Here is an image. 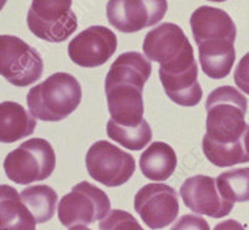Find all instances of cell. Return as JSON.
Wrapping results in <instances>:
<instances>
[{
    "label": "cell",
    "instance_id": "17",
    "mask_svg": "<svg viewBox=\"0 0 249 230\" xmlns=\"http://www.w3.org/2000/svg\"><path fill=\"white\" fill-rule=\"evenodd\" d=\"M177 167V156L170 145L153 142L140 158V168L146 178L157 182L167 181Z\"/></svg>",
    "mask_w": 249,
    "mask_h": 230
},
{
    "label": "cell",
    "instance_id": "8",
    "mask_svg": "<svg viewBox=\"0 0 249 230\" xmlns=\"http://www.w3.org/2000/svg\"><path fill=\"white\" fill-rule=\"evenodd\" d=\"M44 71L43 57L24 40L0 35V76L12 85L25 87L36 82Z\"/></svg>",
    "mask_w": 249,
    "mask_h": 230
},
{
    "label": "cell",
    "instance_id": "22",
    "mask_svg": "<svg viewBox=\"0 0 249 230\" xmlns=\"http://www.w3.org/2000/svg\"><path fill=\"white\" fill-rule=\"evenodd\" d=\"M171 230H211L206 219L198 215L186 214L176 223Z\"/></svg>",
    "mask_w": 249,
    "mask_h": 230
},
{
    "label": "cell",
    "instance_id": "2",
    "mask_svg": "<svg viewBox=\"0 0 249 230\" xmlns=\"http://www.w3.org/2000/svg\"><path fill=\"white\" fill-rule=\"evenodd\" d=\"M206 136L202 139L204 156L217 167L248 163L244 136L248 101L232 86H221L208 95L206 102Z\"/></svg>",
    "mask_w": 249,
    "mask_h": 230
},
{
    "label": "cell",
    "instance_id": "15",
    "mask_svg": "<svg viewBox=\"0 0 249 230\" xmlns=\"http://www.w3.org/2000/svg\"><path fill=\"white\" fill-rule=\"evenodd\" d=\"M36 222L19 192L0 184V230H35Z\"/></svg>",
    "mask_w": 249,
    "mask_h": 230
},
{
    "label": "cell",
    "instance_id": "11",
    "mask_svg": "<svg viewBox=\"0 0 249 230\" xmlns=\"http://www.w3.org/2000/svg\"><path fill=\"white\" fill-rule=\"evenodd\" d=\"M167 0H108V23L124 34L155 26L167 13Z\"/></svg>",
    "mask_w": 249,
    "mask_h": 230
},
{
    "label": "cell",
    "instance_id": "25",
    "mask_svg": "<svg viewBox=\"0 0 249 230\" xmlns=\"http://www.w3.org/2000/svg\"><path fill=\"white\" fill-rule=\"evenodd\" d=\"M244 146H246L247 153L249 154V130H248V131H247L246 136H244Z\"/></svg>",
    "mask_w": 249,
    "mask_h": 230
},
{
    "label": "cell",
    "instance_id": "12",
    "mask_svg": "<svg viewBox=\"0 0 249 230\" xmlns=\"http://www.w3.org/2000/svg\"><path fill=\"white\" fill-rule=\"evenodd\" d=\"M135 211L150 229L168 227L178 215L177 192L175 188L160 183L143 185L135 196Z\"/></svg>",
    "mask_w": 249,
    "mask_h": 230
},
{
    "label": "cell",
    "instance_id": "19",
    "mask_svg": "<svg viewBox=\"0 0 249 230\" xmlns=\"http://www.w3.org/2000/svg\"><path fill=\"white\" fill-rule=\"evenodd\" d=\"M106 132L112 141L130 151H141L152 139V130L146 119L136 127H124L110 118L106 126Z\"/></svg>",
    "mask_w": 249,
    "mask_h": 230
},
{
    "label": "cell",
    "instance_id": "21",
    "mask_svg": "<svg viewBox=\"0 0 249 230\" xmlns=\"http://www.w3.org/2000/svg\"><path fill=\"white\" fill-rule=\"evenodd\" d=\"M99 230H144L128 212L113 209L99 224Z\"/></svg>",
    "mask_w": 249,
    "mask_h": 230
},
{
    "label": "cell",
    "instance_id": "16",
    "mask_svg": "<svg viewBox=\"0 0 249 230\" xmlns=\"http://www.w3.org/2000/svg\"><path fill=\"white\" fill-rule=\"evenodd\" d=\"M36 119L17 102L0 103V142L13 143L34 133Z\"/></svg>",
    "mask_w": 249,
    "mask_h": 230
},
{
    "label": "cell",
    "instance_id": "10",
    "mask_svg": "<svg viewBox=\"0 0 249 230\" xmlns=\"http://www.w3.org/2000/svg\"><path fill=\"white\" fill-rule=\"evenodd\" d=\"M86 168L92 179L106 187H120L136 171V161L107 141H97L86 153Z\"/></svg>",
    "mask_w": 249,
    "mask_h": 230
},
{
    "label": "cell",
    "instance_id": "14",
    "mask_svg": "<svg viewBox=\"0 0 249 230\" xmlns=\"http://www.w3.org/2000/svg\"><path fill=\"white\" fill-rule=\"evenodd\" d=\"M183 203L193 213L211 218H223L232 212L234 203L222 198L215 179L208 176H195L181 185Z\"/></svg>",
    "mask_w": 249,
    "mask_h": 230
},
{
    "label": "cell",
    "instance_id": "24",
    "mask_svg": "<svg viewBox=\"0 0 249 230\" xmlns=\"http://www.w3.org/2000/svg\"><path fill=\"white\" fill-rule=\"evenodd\" d=\"M214 230H246V229H244L243 225H242L239 222H237V220L228 219V220H224V222L215 225Z\"/></svg>",
    "mask_w": 249,
    "mask_h": 230
},
{
    "label": "cell",
    "instance_id": "26",
    "mask_svg": "<svg viewBox=\"0 0 249 230\" xmlns=\"http://www.w3.org/2000/svg\"><path fill=\"white\" fill-rule=\"evenodd\" d=\"M69 230H91V229H89V228L85 227V225H75V227H71Z\"/></svg>",
    "mask_w": 249,
    "mask_h": 230
},
{
    "label": "cell",
    "instance_id": "28",
    "mask_svg": "<svg viewBox=\"0 0 249 230\" xmlns=\"http://www.w3.org/2000/svg\"><path fill=\"white\" fill-rule=\"evenodd\" d=\"M210 1H214V3H223L226 0H210Z\"/></svg>",
    "mask_w": 249,
    "mask_h": 230
},
{
    "label": "cell",
    "instance_id": "1",
    "mask_svg": "<svg viewBox=\"0 0 249 230\" xmlns=\"http://www.w3.org/2000/svg\"><path fill=\"white\" fill-rule=\"evenodd\" d=\"M143 52L148 60L160 64V80L173 102L184 107L198 105L202 87L193 48L184 32L173 23H163L146 34Z\"/></svg>",
    "mask_w": 249,
    "mask_h": 230
},
{
    "label": "cell",
    "instance_id": "3",
    "mask_svg": "<svg viewBox=\"0 0 249 230\" xmlns=\"http://www.w3.org/2000/svg\"><path fill=\"white\" fill-rule=\"evenodd\" d=\"M151 74L150 61L139 51L124 52L113 61L105 80L113 122L124 127H136L143 122V87Z\"/></svg>",
    "mask_w": 249,
    "mask_h": 230
},
{
    "label": "cell",
    "instance_id": "6",
    "mask_svg": "<svg viewBox=\"0 0 249 230\" xmlns=\"http://www.w3.org/2000/svg\"><path fill=\"white\" fill-rule=\"evenodd\" d=\"M56 165L54 148L43 138H31L4 159L6 177L17 184H30L49 178Z\"/></svg>",
    "mask_w": 249,
    "mask_h": 230
},
{
    "label": "cell",
    "instance_id": "5",
    "mask_svg": "<svg viewBox=\"0 0 249 230\" xmlns=\"http://www.w3.org/2000/svg\"><path fill=\"white\" fill-rule=\"evenodd\" d=\"M81 97L82 90L76 77L66 72H56L30 88L26 102L35 118L59 122L79 107Z\"/></svg>",
    "mask_w": 249,
    "mask_h": 230
},
{
    "label": "cell",
    "instance_id": "7",
    "mask_svg": "<svg viewBox=\"0 0 249 230\" xmlns=\"http://www.w3.org/2000/svg\"><path fill=\"white\" fill-rule=\"evenodd\" d=\"M72 0H33L26 16L29 30L49 43H62L76 32Z\"/></svg>",
    "mask_w": 249,
    "mask_h": 230
},
{
    "label": "cell",
    "instance_id": "13",
    "mask_svg": "<svg viewBox=\"0 0 249 230\" xmlns=\"http://www.w3.org/2000/svg\"><path fill=\"white\" fill-rule=\"evenodd\" d=\"M117 50V37L105 26H90L77 34L69 44L72 63L81 67H97L107 63Z\"/></svg>",
    "mask_w": 249,
    "mask_h": 230
},
{
    "label": "cell",
    "instance_id": "20",
    "mask_svg": "<svg viewBox=\"0 0 249 230\" xmlns=\"http://www.w3.org/2000/svg\"><path fill=\"white\" fill-rule=\"evenodd\" d=\"M217 189L228 202H249V168H237L219 174Z\"/></svg>",
    "mask_w": 249,
    "mask_h": 230
},
{
    "label": "cell",
    "instance_id": "9",
    "mask_svg": "<svg viewBox=\"0 0 249 230\" xmlns=\"http://www.w3.org/2000/svg\"><path fill=\"white\" fill-rule=\"evenodd\" d=\"M111 209L107 194L91 183H79L57 205V216L64 227L89 225L105 218Z\"/></svg>",
    "mask_w": 249,
    "mask_h": 230
},
{
    "label": "cell",
    "instance_id": "4",
    "mask_svg": "<svg viewBox=\"0 0 249 230\" xmlns=\"http://www.w3.org/2000/svg\"><path fill=\"white\" fill-rule=\"evenodd\" d=\"M190 24L204 74L214 80L228 76L235 61L237 28L232 17L222 9L204 5L192 13Z\"/></svg>",
    "mask_w": 249,
    "mask_h": 230
},
{
    "label": "cell",
    "instance_id": "18",
    "mask_svg": "<svg viewBox=\"0 0 249 230\" xmlns=\"http://www.w3.org/2000/svg\"><path fill=\"white\" fill-rule=\"evenodd\" d=\"M20 197L35 218L36 224L49 222L54 216L57 194L49 185H31L25 188Z\"/></svg>",
    "mask_w": 249,
    "mask_h": 230
},
{
    "label": "cell",
    "instance_id": "23",
    "mask_svg": "<svg viewBox=\"0 0 249 230\" xmlns=\"http://www.w3.org/2000/svg\"><path fill=\"white\" fill-rule=\"evenodd\" d=\"M234 82L244 94L249 95V52L242 57L235 67Z\"/></svg>",
    "mask_w": 249,
    "mask_h": 230
},
{
    "label": "cell",
    "instance_id": "27",
    "mask_svg": "<svg viewBox=\"0 0 249 230\" xmlns=\"http://www.w3.org/2000/svg\"><path fill=\"white\" fill-rule=\"evenodd\" d=\"M6 1H8V0H0V12H1V10H3L4 6H5Z\"/></svg>",
    "mask_w": 249,
    "mask_h": 230
}]
</instances>
